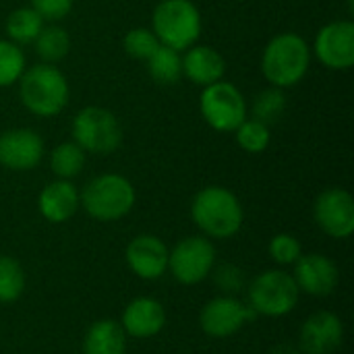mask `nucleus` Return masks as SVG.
Returning <instances> with one entry per match:
<instances>
[{"mask_svg": "<svg viewBox=\"0 0 354 354\" xmlns=\"http://www.w3.org/2000/svg\"><path fill=\"white\" fill-rule=\"evenodd\" d=\"M311 64V48L299 33L274 35L261 54V73L272 87L286 89L301 83Z\"/></svg>", "mask_w": 354, "mask_h": 354, "instance_id": "obj_1", "label": "nucleus"}, {"mask_svg": "<svg viewBox=\"0 0 354 354\" xmlns=\"http://www.w3.org/2000/svg\"><path fill=\"white\" fill-rule=\"evenodd\" d=\"M17 83L23 106L39 118H52L68 104V81L54 64L29 66Z\"/></svg>", "mask_w": 354, "mask_h": 354, "instance_id": "obj_2", "label": "nucleus"}, {"mask_svg": "<svg viewBox=\"0 0 354 354\" xmlns=\"http://www.w3.org/2000/svg\"><path fill=\"white\" fill-rule=\"evenodd\" d=\"M191 216L197 228L214 239L234 236L245 220L239 197L224 187L201 189L193 199Z\"/></svg>", "mask_w": 354, "mask_h": 354, "instance_id": "obj_3", "label": "nucleus"}, {"mask_svg": "<svg viewBox=\"0 0 354 354\" xmlns=\"http://www.w3.org/2000/svg\"><path fill=\"white\" fill-rule=\"evenodd\" d=\"M81 207L100 222L124 218L135 205V187L122 174H100L91 178L79 195Z\"/></svg>", "mask_w": 354, "mask_h": 354, "instance_id": "obj_4", "label": "nucleus"}, {"mask_svg": "<svg viewBox=\"0 0 354 354\" xmlns=\"http://www.w3.org/2000/svg\"><path fill=\"white\" fill-rule=\"evenodd\" d=\"M151 31L162 46L187 50L201 35L199 8L191 0H162L151 15Z\"/></svg>", "mask_w": 354, "mask_h": 354, "instance_id": "obj_5", "label": "nucleus"}, {"mask_svg": "<svg viewBox=\"0 0 354 354\" xmlns=\"http://www.w3.org/2000/svg\"><path fill=\"white\" fill-rule=\"evenodd\" d=\"M73 141L85 153L106 156L122 143V127L110 110L87 106L73 118Z\"/></svg>", "mask_w": 354, "mask_h": 354, "instance_id": "obj_6", "label": "nucleus"}, {"mask_svg": "<svg viewBox=\"0 0 354 354\" xmlns=\"http://www.w3.org/2000/svg\"><path fill=\"white\" fill-rule=\"evenodd\" d=\"M299 286L288 272L268 270L259 274L249 286V307L257 315L282 317L299 303Z\"/></svg>", "mask_w": 354, "mask_h": 354, "instance_id": "obj_7", "label": "nucleus"}, {"mask_svg": "<svg viewBox=\"0 0 354 354\" xmlns=\"http://www.w3.org/2000/svg\"><path fill=\"white\" fill-rule=\"evenodd\" d=\"M199 110L203 120L220 133H234L247 118L245 95L228 81H216L203 87L199 95Z\"/></svg>", "mask_w": 354, "mask_h": 354, "instance_id": "obj_8", "label": "nucleus"}, {"mask_svg": "<svg viewBox=\"0 0 354 354\" xmlns=\"http://www.w3.org/2000/svg\"><path fill=\"white\" fill-rule=\"evenodd\" d=\"M216 266V249L205 236L183 239L168 255V270L180 284L203 282Z\"/></svg>", "mask_w": 354, "mask_h": 354, "instance_id": "obj_9", "label": "nucleus"}, {"mask_svg": "<svg viewBox=\"0 0 354 354\" xmlns=\"http://www.w3.org/2000/svg\"><path fill=\"white\" fill-rule=\"evenodd\" d=\"M315 58L330 71H348L354 64V23L332 21L324 25L313 41Z\"/></svg>", "mask_w": 354, "mask_h": 354, "instance_id": "obj_10", "label": "nucleus"}, {"mask_svg": "<svg viewBox=\"0 0 354 354\" xmlns=\"http://www.w3.org/2000/svg\"><path fill=\"white\" fill-rule=\"evenodd\" d=\"M255 317L257 313L249 305L241 303L236 297L224 295V297L209 301L201 309L199 326L212 338H228L236 334L245 324L253 322Z\"/></svg>", "mask_w": 354, "mask_h": 354, "instance_id": "obj_11", "label": "nucleus"}, {"mask_svg": "<svg viewBox=\"0 0 354 354\" xmlns=\"http://www.w3.org/2000/svg\"><path fill=\"white\" fill-rule=\"evenodd\" d=\"M317 226L334 239H348L354 232V199L344 189L324 191L313 205Z\"/></svg>", "mask_w": 354, "mask_h": 354, "instance_id": "obj_12", "label": "nucleus"}, {"mask_svg": "<svg viewBox=\"0 0 354 354\" xmlns=\"http://www.w3.org/2000/svg\"><path fill=\"white\" fill-rule=\"evenodd\" d=\"M344 342V324L336 313L319 311L311 315L299 332L303 354H334Z\"/></svg>", "mask_w": 354, "mask_h": 354, "instance_id": "obj_13", "label": "nucleus"}, {"mask_svg": "<svg viewBox=\"0 0 354 354\" xmlns=\"http://www.w3.org/2000/svg\"><path fill=\"white\" fill-rule=\"evenodd\" d=\"M44 156V141L33 129H10L0 135V166L31 170Z\"/></svg>", "mask_w": 354, "mask_h": 354, "instance_id": "obj_14", "label": "nucleus"}, {"mask_svg": "<svg viewBox=\"0 0 354 354\" xmlns=\"http://www.w3.org/2000/svg\"><path fill=\"white\" fill-rule=\"evenodd\" d=\"M168 247L153 234H139L127 247V263L143 280H158L168 270Z\"/></svg>", "mask_w": 354, "mask_h": 354, "instance_id": "obj_15", "label": "nucleus"}, {"mask_svg": "<svg viewBox=\"0 0 354 354\" xmlns=\"http://www.w3.org/2000/svg\"><path fill=\"white\" fill-rule=\"evenodd\" d=\"M295 282L299 290L311 297H328L338 284V268L334 261L319 253L301 255L295 263Z\"/></svg>", "mask_w": 354, "mask_h": 354, "instance_id": "obj_16", "label": "nucleus"}, {"mask_svg": "<svg viewBox=\"0 0 354 354\" xmlns=\"http://www.w3.org/2000/svg\"><path fill=\"white\" fill-rule=\"evenodd\" d=\"M166 324V311L164 307L149 297H139L135 301H131L122 313V330L127 336L139 338V340H147L153 338L156 334L162 332Z\"/></svg>", "mask_w": 354, "mask_h": 354, "instance_id": "obj_17", "label": "nucleus"}, {"mask_svg": "<svg viewBox=\"0 0 354 354\" xmlns=\"http://www.w3.org/2000/svg\"><path fill=\"white\" fill-rule=\"evenodd\" d=\"M79 205L81 201H79L77 187L71 180H62V178H56L54 183L46 185L37 199L39 214L52 224H62L71 220L77 214Z\"/></svg>", "mask_w": 354, "mask_h": 354, "instance_id": "obj_18", "label": "nucleus"}, {"mask_svg": "<svg viewBox=\"0 0 354 354\" xmlns=\"http://www.w3.org/2000/svg\"><path fill=\"white\" fill-rule=\"evenodd\" d=\"M226 73V60L212 46H191L183 56V77L199 87H207L222 81Z\"/></svg>", "mask_w": 354, "mask_h": 354, "instance_id": "obj_19", "label": "nucleus"}, {"mask_svg": "<svg viewBox=\"0 0 354 354\" xmlns=\"http://www.w3.org/2000/svg\"><path fill=\"white\" fill-rule=\"evenodd\" d=\"M83 354H127L122 326L114 319L95 322L83 338Z\"/></svg>", "mask_w": 354, "mask_h": 354, "instance_id": "obj_20", "label": "nucleus"}, {"mask_svg": "<svg viewBox=\"0 0 354 354\" xmlns=\"http://www.w3.org/2000/svg\"><path fill=\"white\" fill-rule=\"evenodd\" d=\"M145 62L149 77L158 85H174L183 79V56L168 46L160 44Z\"/></svg>", "mask_w": 354, "mask_h": 354, "instance_id": "obj_21", "label": "nucleus"}, {"mask_svg": "<svg viewBox=\"0 0 354 354\" xmlns=\"http://www.w3.org/2000/svg\"><path fill=\"white\" fill-rule=\"evenodd\" d=\"M41 27H44V19L31 6L15 8L6 17V33H8L10 41L17 46L33 44L35 37L39 35Z\"/></svg>", "mask_w": 354, "mask_h": 354, "instance_id": "obj_22", "label": "nucleus"}, {"mask_svg": "<svg viewBox=\"0 0 354 354\" xmlns=\"http://www.w3.org/2000/svg\"><path fill=\"white\" fill-rule=\"evenodd\" d=\"M33 46H35V54L46 64H54V62H60L68 54L71 37H68L66 29L60 25H48V27L44 25L39 35L35 37Z\"/></svg>", "mask_w": 354, "mask_h": 354, "instance_id": "obj_23", "label": "nucleus"}, {"mask_svg": "<svg viewBox=\"0 0 354 354\" xmlns=\"http://www.w3.org/2000/svg\"><path fill=\"white\" fill-rule=\"evenodd\" d=\"M83 166H85V151L75 141H64L56 145L50 153V170L62 180H71L79 176Z\"/></svg>", "mask_w": 354, "mask_h": 354, "instance_id": "obj_24", "label": "nucleus"}, {"mask_svg": "<svg viewBox=\"0 0 354 354\" xmlns=\"http://www.w3.org/2000/svg\"><path fill=\"white\" fill-rule=\"evenodd\" d=\"M284 110H286V97H284V91L278 89V87L263 89L255 97L253 108H251L253 118L259 120V122H263V124H268V127L274 124V122H278L280 116L284 114Z\"/></svg>", "mask_w": 354, "mask_h": 354, "instance_id": "obj_25", "label": "nucleus"}, {"mask_svg": "<svg viewBox=\"0 0 354 354\" xmlns=\"http://www.w3.org/2000/svg\"><path fill=\"white\" fill-rule=\"evenodd\" d=\"M236 143L241 145V149H245L247 153H263L272 141V133L270 127L255 120V118H245L239 127H236Z\"/></svg>", "mask_w": 354, "mask_h": 354, "instance_id": "obj_26", "label": "nucleus"}, {"mask_svg": "<svg viewBox=\"0 0 354 354\" xmlns=\"http://www.w3.org/2000/svg\"><path fill=\"white\" fill-rule=\"evenodd\" d=\"M25 290V274L17 259L0 257V303H15Z\"/></svg>", "mask_w": 354, "mask_h": 354, "instance_id": "obj_27", "label": "nucleus"}, {"mask_svg": "<svg viewBox=\"0 0 354 354\" xmlns=\"http://www.w3.org/2000/svg\"><path fill=\"white\" fill-rule=\"evenodd\" d=\"M25 73V54L10 39H0V87H8Z\"/></svg>", "mask_w": 354, "mask_h": 354, "instance_id": "obj_28", "label": "nucleus"}, {"mask_svg": "<svg viewBox=\"0 0 354 354\" xmlns=\"http://www.w3.org/2000/svg\"><path fill=\"white\" fill-rule=\"evenodd\" d=\"M122 46H124V52L135 58V60H147L153 50L160 46L156 33L147 27H135L131 31H127L124 39H122Z\"/></svg>", "mask_w": 354, "mask_h": 354, "instance_id": "obj_29", "label": "nucleus"}, {"mask_svg": "<svg viewBox=\"0 0 354 354\" xmlns=\"http://www.w3.org/2000/svg\"><path fill=\"white\" fill-rule=\"evenodd\" d=\"M270 255L280 266H292L303 255V249H301V243L297 236L282 232L270 241Z\"/></svg>", "mask_w": 354, "mask_h": 354, "instance_id": "obj_30", "label": "nucleus"}, {"mask_svg": "<svg viewBox=\"0 0 354 354\" xmlns=\"http://www.w3.org/2000/svg\"><path fill=\"white\" fill-rule=\"evenodd\" d=\"M214 280H216V286L222 292H226L228 297H234L236 292H241L245 288V274L241 268H236L232 263L220 266L214 274Z\"/></svg>", "mask_w": 354, "mask_h": 354, "instance_id": "obj_31", "label": "nucleus"}, {"mask_svg": "<svg viewBox=\"0 0 354 354\" xmlns=\"http://www.w3.org/2000/svg\"><path fill=\"white\" fill-rule=\"evenodd\" d=\"M75 0H31V8L44 21H60L73 10Z\"/></svg>", "mask_w": 354, "mask_h": 354, "instance_id": "obj_32", "label": "nucleus"}, {"mask_svg": "<svg viewBox=\"0 0 354 354\" xmlns=\"http://www.w3.org/2000/svg\"><path fill=\"white\" fill-rule=\"evenodd\" d=\"M270 354H303L297 346H292V344H278V346H274Z\"/></svg>", "mask_w": 354, "mask_h": 354, "instance_id": "obj_33", "label": "nucleus"}]
</instances>
